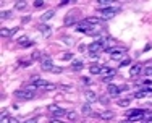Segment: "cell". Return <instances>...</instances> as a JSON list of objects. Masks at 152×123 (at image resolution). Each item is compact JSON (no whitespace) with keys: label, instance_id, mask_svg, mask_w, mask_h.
Wrapping results in <instances>:
<instances>
[{"label":"cell","instance_id":"obj_19","mask_svg":"<svg viewBox=\"0 0 152 123\" xmlns=\"http://www.w3.org/2000/svg\"><path fill=\"white\" fill-rule=\"evenodd\" d=\"M39 31H42L44 34H49V32H50V26H49V24H41V26H39Z\"/></svg>","mask_w":152,"mask_h":123},{"label":"cell","instance_id":"obj_31","mask_svg":"<svg viewBox=\"0 0 152 123\" xmlns=\"http://www.w3.org/2000/svg\"><path fill=\"white\" fill-rule=\"evenodd\" d=\"M31 63H32V60H23L21 62V67H31Z\"/></svg>","mask_w":152,"mask_h":123},{"label":"cell","instance_id":"obj_35","mask_svg":"<svg viewBox=\"0 0 152 123\" xmlns=\"http://www.w3.org/2000/svg\"><path fill=\"white\" fill-rule=\"evenodd\" d=\"M50 123H65V122L58 120V118H52V120H50Z\"/></svg>","mask_w":152,"mask_h":123},{"label":"cell","instance_id":"obj_9","mask_svg":"<svg viewBox=\"0 0 152 123\" xmlns=\"http://www.w3.org/2000/svg\"><path fill=\"white\" fill-rule=\"evenodd\" d=\"M86 21H88L89 24H92V26H102L105 20H102L100 16H88V18H86Z\"/></svg>","mask_w":152,"mask_h":123},{"label":"cell","instance_id":"obj_32","mask_svg":"<svg viewBox=\"0 0 152 123\" xmlns=\"http://www.w3.org/2000/svg\"><path fill=\"white\" fill-rule=\"evenodd\" d=\"M34 7H36V8H39V7H44V2H42V0H36V2H34Z\"/></svg>","mask_w":152,"mask_h":123},{"label":"cell","instance_id":"obj_38","mask_svg":"<svg viewBox=\"0 0 152 123\" xmlns=\"http://www.w3.org/2000/svg\"><path fill=\"white\" fill-rule=\"evenodd\" d=\"M146 123H152V122H146Z\"/></svg>","mask_w":152,"mask_h":123},{"label":"cell","instance_id":"obj_8","mask_svg":"<svg viewBox=\"0 0 152 123\" xmlns=\"http://www.w3.org/2000/svg\"><path fill=\"white\" fill-rule=\"evenodd\" d=\"M142 70H144L142 63H134L131 68H129V75H131V76L134 78V76H137L139 73H142Z\"/></svg>","mask_w":152,"mask_h":123},{"label":"cell","instance_id":"obj_33","mask_svg":"<svg viewBox=\"0 0 152 123\" xmlns=\"http://www.w3.org/2000/svg\"><path fill=\"white\" fill-rule=\"evenodd\" d=\"M63 71V68H60V67H53V70L50 71V73H61Z\"/></svg>","mask_w":152,"mask_h":123},{"label":"cell","instance_id":"obj_27","mask_svg":"<svg viewBox=\"0 0 152 123\" xmlns=\"http://www.w3.org/2000/svg\"><path fill=\"white\" fill-rule=\"evenodd\" d=\"M10 16H12V12H2V15H0L2 20H7V18H10Z\"/></svg>","mask_w":152,"mask_h":123},{"label":"cell","instance_id":"obj_1","mask_svg":"<svg viewBox=\"0 0 152 123\" xmlns=\"http://www.w3.org/2000/svg\"><path fill=\"white\" fill-rule=\"evenodd\" d=\"M146 115L147 112L144 108H129V110H126L125 117L129 122H137V120H146Z\"/></svg>","mask_w":152,"mask_h":123},{"label":"cell","instance_id":"obj_18","mask_svg":"<svg viewBox=\"0 0 152 123\" xmlns=\"http://www.w3.org/2000/svg\"><path fill=\"white\" fill-rule=\"evenodd\" d=\"M117 105L118 107H128L129 105V99H118Z\"/></svg>","mask_w":152,"mask_h":123},{"label":"cell","instance_id":"obj_34","mask_svg":"<svg viewBox=\"0 0 152 123\" xmlns=\"http://www.w3.org/2000/svg\"><path fill=\"white\" fill-rule=\"evenodd\" d=\"M63 42H65V44H68V45H71V44H73L71 37H63Z\"/></svg>","mask_w":152,"mask_h":123},{"label":"cell","instance_id":"obj_22","mask_svg":"<svg viewBox=\"0 0 152 123\" xmlns=\"http://www.w3.org/2000/svg\"><path fill=\"white\" fill-rule=\"evenodd\" d=\"M75 18L73 16H66V18H65V24H66V26H70V24H73L75 23Z\"/></svg>","mask_w":152,"mask_h":123},{"label":"cell","instance_id":"obj_28","mask_svg":"<svg viewBox=\"0 0 152 123\" xmlns=\"http://www.w3.org/2000/svg\"><path fill=\"white\" fill-rule=\"evenodd\" d=\"M61 59H63V60H71V59H73V53H70V52L63 53V55H61Z\"/></svg>","mask_w":152,"mask_h":123},{"label":"cell","instance_id":"obj_3","mask_svg":"<svg viewBox=\"0 0 152 123\" xmlns=\"http://www.w3.org/2000/svg\"><path fill=\"white\" fill-rule=\"evenodd\" d=\"M36 94H34V91H31V89H18V91H15V97L16 99H20V100H29V99H32Z\"/></svg>","mask_w":152,"mask_h":123},{"label":"cell","instance_id":"obj_4","mask_svg":"<svg viewBox=\"0 0 152 123\" xmlns=\"http://www.w3.org/2000/svg\"><path fill=\"white\" fill-rule=\"evenodd\" d=\"M107 52L110 53V59H113V60H120L125 57V49L123 47H110Z\"/></svg>","mask_w":152,"mask_h":123},{"label":"cell","instance_id":"obj_26","mask_svg":"<svg viewBox=\"0 0 152 123\" xmlns=\"http://www.w3.org/2000/svg\"><path fill=\"white\" fill-rule=\"evenodd\" d=\"M23 123H39V118H37V117H32V118H28V120H24Z\"/></svg>","mask_w":152,"mask_h":123},{"label":"cell","instance_id":"obj_12","mask_svg":"<svg viewBox=\"0 0 152 123\" xmlns=\"http://www.w3.org/2000/svg\"><path fill=\"white\" fill-rule=\"evenodd\" d=\"M149 94H151V91H149V89L142 88V89H139L137 92H134V94H133V97H136V99H142V97H147Z\"/></svg>","mask_w":152,"mask_h":123},{"label":"cell","instance_id":"obj_15","mask_svg":"<svg viewBox=\"0 0 152 123\" xmlns=\"http://www.w3.org/2000/svg\"><path fill=\"white\" fill-rule=\"evenodd\" d=\"M53 16H55V10H47L44 15L41 16V21H47V20H50V18H53Z\"/></svg>","mask_w":152,"mask_h":123},{"label":"cell","instance_id":"obj_16","mask_svg":"<svg viewBox=\"0 0 152 123\" xmlns=\"http://www.w3.org/2000/svg\"><path fill=\"white\" fill-rule=\"evenodd\" d=\"M99 117L102 118V120H112V118H113V112H110V110L102 112V113H99Z\"/></svg>","mask_w":152,"mask_h":123},{"label":"cell","instance_id":"obj_14","mask_svg":"<svg viewBox=\"0 0 152 123\" xmlns=\"http://www.w3.org/2000/svg\"><path fill=\"white\" fill-rule=\"evenodd\" d=\"M71 68H73L75 71H79V70H83V68H84V63H83V60H73Z\"/></svg>","mask_w":152,"mask_h":123},{"label":"cell","instance_id":"obj_17","mask_svg":"<svg viewBox=\"0 0 152 123\" xmlns=\"http://www.w3.org/2000/svg\"><path fill=\"white\" fill-rule=\"evenodd\" d=\"M65 117H66V118H68V120H70V122H75L76 118H78V113H76L75 110H68Z\"/></svg>","mask_w":152,"mask_h":123},{"label":"cell","instance_id":"obj_23","mask_svg":"<svg viewBox=\"0 0 152 123\" xmlns=\"http://www.w3.org/2000/svg\"><path fill=\"white\" fill-rule=\"evenodd\" d=\"M142 73L146 75V76H152V67H146L142 70Z\"/></svg>","mask_w":152,"mask_h":123},{"label":"cell","instance_id":"obj_5","mask_svg":"<svg viewBox=\"0 0 152 123\" xmlns=\"http://www.w3.org/2000/svg\"><path fill=\"white\" fill-rule=\"evenodd\" d=\"M123 89H126V86H117V84H108L107 86V94L112 97H120Z\"/></svg>","mask_w":152,"mask_h":123},{"label":"cell","instance_id":"obj_36","mask_svg":"<svg viewBox=\"0 0 152 123\" xmlns=\"http://www.w3.org/2000/svg\"><path fill=\"white\" fill-rule=\"evenodd\" d=\"M10 123H20V120L15 118V117H12V118H10Z\"/></svg>","mask_w":152,"mask_h":123},{"label":"cell","instance_id":"obj_37","mask_svg":"<svg viewBox=\"0 0 152 123\" xmlns=\"http://www.w3.org/2000/svg\"><path fill=\"white\" fill-rule=\"evenodd\" d=\"M118 123H131V122H129V120H126V118H125V120H121V122H118Z\"/></svg>","mask_w":152,"mask_h":123},{"label":"cell","instance_id":"obj_30","mask_svg":"<svg viewBox=\"0 0 152 123\" xmlns=\"http://www.w3.org/2000/svg\"><path fill=\"white\" fill-rule=\"evenodd\" d=\"M99 102H102V104H108V97H107V96H100V97H99Z\"/></svg>","mask_w":152,"mask_h":123},{"label":"cell","instance_id":"obj_29","mask_svg":"<svg viewBox=\"0 0 152 123\" xmlns=\"http://www.w3.org/2000/svg\"><path fill=\"white\" fill-rule=\"evenodd\" d=\"M129 63H131V60H129V59H125V60H123L121 63H120V68H123V67H128Z\"/></svg>","mask_w":152,"mask_h":123},{"label":"cell","instance_id":"obj_25","mask_svg":"<svg viewBox=\"0 0 152 123\" xmlns=\"http://www.w3.org/2000/svg\"><path fill=\"white\" fill-rule=\"evenodd\" d=\"M99 5H100V7H105V8H107V7H112V3L108 2V0H100Z\"/></svg>","mask_w":152,"mask_h":123},{"label":"cell","instance_id":"obj_21","mask_svg":"<svg viewBox=\"0 0 152 123\" xmlns=\"http://www.w3.org/2000/svg\"><path fill=\"white\" fill-rule=\"evenodd\" d=\"M10 115H7V113H3L2 112V118H0V123H10Z\"/></svg>","mask_w":152,"mask_h":123},{"label":"cell","instance_id":"obj_6","mask_svg":"<svg viewBox=\"0 0 152 123\" xmlns=\"http://www.w3.org/2000/svg\"><path fill=\"white\" fill-rule=\"evenodd\" d=\"M41 68L44 71H52L53 70V62H52V59H50L49 55H42V59H41Z\"/></svg>","mask_w":152,"mask_h":123},{"label":"cell","instance_id":"obj_10","mask_svg":"<svg viewBox=\"0 0 152 123\" xmlns=\"http://www.w3.org/2000/svg\"><path fill=\"white\" fill-rule=\"evenodd\" d=\"M84 97H86V100L91 102V104H94L96 100H99V96H97L94 91H84Z\"/></svg>","mask_w":152,"mask_h":123},{"label":"cell","instance_id":"obj_7","mask_svg":"<svg viewBox=\"0 0 152 123\" xmlns=\"http://www.w3.org/2000/svg\"><path fill=\"white\" fill-rule=\"evenodd\" d=\"M47 110L50 112V113L53 115V117H63V115H66V110H63V108H60L58 105H49V108Z\"/></svg>","mask_w":152,"mask_h":123},{"label":"cell","instance_id":"obj_2","mask_svg":"<svg viewBox=\"0 0 152 123\" xmlns=\"http://www.w3.org/2000/svg\"><path fill=\"white\" fill-rule=\"evenodd\" d=\"M118 12H120V8H118V7H107V8L99 10L100 18H102V20H110V18H113Z\"/></svg>","mask_w":152,"mask_h":123},{"label":"cell","instance_id":"obj_11","mask_svg":"<svg viewBox=\"0 0 152 123\" xmlns=\"http://www.w3.org/2000/svg\"><path fill=\"white\" fill-rule=\"evenodd\" d=\"M102 70H104V67L100 63H92L91 67H89V71H91L92 75H100V73H102Z\"/></svg>","mask_w":152,"mask_h":123},{"label":"cell","instance_id":"obj_13","mask_svg":"<svg viewBox=\"0 0 152 123\" xmlns=\"http://www.w3.org/2000/svg\"><path fill=\"white\" fill-rule=\"evenodd\" d=\"M16 31H18V26L13 28V29H7V28H3L2 32H0V36H2V37H12V36L15 34Z\"/></svg>","mask_w":152,"mask_h":123},{"label":"cell","instance_id":"obj_20","mask_svg":"<svg viewBox=\"0 0 152 123\" xmlns=\"http://www.w3.org/2000/svg\"><path fill=\"white\" fill-rule=\"evenodd\" d=\"M26 5H28V3L24 2V0H21V2H16L15 8H16V10H23V8H26Z\"/></svg>","mask_w":152,"mask_h":123},{"label":"cell","instance_id":"obj_24","mask_svg":"<svg viewBox=\"0 0 152 123\" xmlns=\"http://www.w3.org/2000/svg\"><path fill=\"white\" fill-rule=\"evenodd\" d=\"M36 59H39V60L42 59V53H41V50H36V52L32 53V60H36Z\"/></svg>","mask_w":152,"mask_h":123}]
</instances>
